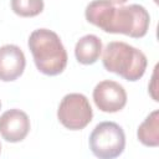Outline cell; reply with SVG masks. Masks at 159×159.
Segmentation results:
<instances>
[{
	"label": "cell",
	"instance_id": "obj_1",
	"mask_svg": "<svg viewBox=\"0 0 159 159\" xmlns=\"http://www.w3.org/2000/svg\"><path fill=\"white\" fill-rule=\"evenodd\" d=\"M86 20L108 34H123L133 39L144 37L149 30L150 16L139 4L116 7L108 0H93L84 10Z\"/></svg>",
	"mask_w": 159,
	"mask_h": 159
},
{
	"label": "cell",
	"instance_id": "obj_12",
	"mask_svg": "<svg viewBox=\"0 0 159 159\" xmlns=\"http://www.w3.org/2000/svg\"><path fill=\"white\" fill-rule=\"evenodd\" d=\"M108 1L112 2V4H114V5H122V4L127 2L128 0H108Z\"/></svg>",
	"mask_w": 159,
	"mask_h": 159
},
{
	"label": "cell",
	"instance_id": "obj_3",
	"mask_svg": "<svg viewBox=\"0 0 159 159\" xmlns=\"http://www.w3.org/2000/svg\"><path fill=\"white\" fill-rule=\"evenodd\" d=\"M102 63L108 72L135 82L144 76L148 60L137 47L123 41H112L103 50Z\"/></svg>",
	"mask_w": 159,
	"mask_h": 159
},
{
	"label": "cell",
	"instance_id": "obj_14",
	"mask_svg": "<svg viewBox=\"0 0 159 159\" xmlns=\"http://www.w3.org/2000/svg\"><path fill=\"white\" fill-rule=\"evenodd\" d=\"M0 109H1V101H0Z\"/></svg>",
	"mask_w": 159,
	"mask_h": 159
},
{
	"label": "cell",
	"instance_id": "obj_4",
	"mask_svg": "<svg viewBox=\"0 0 159 159\" xmlns=\"http://www.w3.org/2000/svg\"><path fill=\"white\" fill-rule=\"evenodd\" d=\"M88 144L94 157L99 159H113L124 152L125 134L119 124L114 122H101L89 134Z\"/></svg>",
	"mask_w": 159,
	"mask_h": 159
},
{
	"label": "cell",
	"instance_id": "obj_11",
	"mask_svg": "<svg viewBox=\"0 0 159 159\" xmlns=\"http://www.w3.org/2000/svg\"><path fill=\"white\" fill-rule=\"evenodd\" d=\"M11 10L21 17H34L43 11V0H11Z\"/></svg>",
	"mask_w": 159,
	"mask_h": 159
},
{
	"label": "cell",
	"instance_id": "obj_6",
	"mask_svg": "<svg viewBox=\"0 0 159 159\" xmlns=\"http://www.w3.org/2000/svg\"><path fill=\"white\" fill-rule=\"evenodd\" d=\"M93 101L97 108L106 113L122 111L127 104V92L122 84L116 81L104 80L93 88Z\"/></svg>",
	"mask_w": 159,
	"mask_h": 159
},
{
	"label": "cell",
	"instance_id": "obj_5",
	"mask_svg": "<svg viewBox=\"0 0 159 159\" xmlns=\"http://www.w3.org/2000/svg\"><path fill=\"white\" fill-rule=\"evenodd\" d=\"M58 122L70 130H81L86 128L93 118V111L88 98L82 93L66 94L57 109Z\"/></svg>",
	"mask_w": 159,
	"mask_h": 159
},
{
	"label": "cell",
	"instance_id": "obj_7",
	"mask_svg": "<svg viewBox=\"0 0 159 159\" xmlns=\"http://www.w3.org/2000/svg\"><path fill=\"white\" fill-rule=\"evenodd\" d=\"M31 128L29 116L17 108L9 109L0 116V135L10 143L22 142Z\"/></svg>",
	"mask_w": 159,
	"mask_h": 159
},
{
	"label": "cell",
	"instance_id": "obj_8",
	"mask_svg": "<svg viewBox=\"0 0 159 159\" xmlns=\"http://www.w3.org/2000/svg\"><path fill=\"white\" fill-rule=\"evenodd\" d=\"M26 58L22 50L16 45H4L0 47V81L12 82L25 71Z\"/></svg>",
	"mask_w": 159,
	"mask_h": 159
},
{
	"label": "cell",
	"instance_id": "obj_2",
	"mask_svg": "<svg viewBox=\"0 0 159 159\" xmlns=\"http://www.w3.org/2000/svg\"><path fill=\"white\" fill-rule=\"evenodd\" d=\"M36 68L46 76H57L67 66L68 56L60 36L48 29H37L27 41Z\"/></svg>",
	"mask_w": 159,
	"mask_h": 159
},
{
	"label": "cell",
	"instance_id": "obj_13",
	"mask_svg": "<svg viewBox=\"0 0 159 159\" xmlns=\"http://www.w3.org/2000/svg\"><path fill=\"white\" fill-rule=\"evenodd\" d=\"M0 152H1V143H0Z\"/></svg>",
	"mask_w": 159,
	"mask_h": 159
},
{
	"label": "cell",
	"instance_id": "obj_9",
	"mask_svg": "<svg viewBox=\"0 0 159 159\" xmlns=\"http://www.w3.org/2000/svg\"><path fill=\"white\" fill-rule=\"evenodd\" d=\"M102 50L103 46L101 39L96 35L88 34L76 42L75 56L81 65H93L99 58Z\"/></svg>",
	"mask_w": 159,
	"mask_h": 159
},
{
	"label": "cell",
	"instance_id": "obj_10",
	"mask_svg": "<svg viewBox=\"0 0 159 159\" xmlns=\"http://www.w3.org/2000/svg\"><path fill=\"white\" fill-rule=\"evenodd\" d=\"M138 140L150 148H157L159 145V111L155 109L150 112L147 118L140 123L137 130Z\"/></svg>",
	"mask_w": 159,
	"mask_h": 159
}]
</instances>
